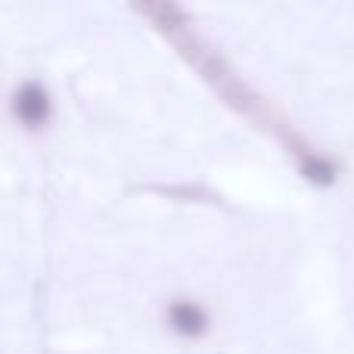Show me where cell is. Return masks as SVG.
Returning <instances> with one entry per match:
<instances>
[{
    "label": "cell",
    "instance_id": "2",
    "mask_svg": "<svg viewBox=\"0 0 354 354\" xmlns=\"http://www.w3.org/2000/svg\"><path fill=\"white\" fill-rule=\"evenodd\" d=\"M168 320H171V326L177 333H183V336H199L208 324L202 308L193 305V301H174V305L168 308Z\"/></svg>",
    "mask_w": 354,
    "mask_h": 354
},
{
    "label": "cell",
    "instance_id": "1",
    "mask_svg": "<svg viewBox=\"0 0 354 354\" xmlns=\"http://www.w3.org/2000/svg\"><path fill=\"white\" fill-rule=\"evenodd\" d=\"M12 112H16V118L22 124H28V128L44 124L47 122V115H50L47 91H44L41 84H25L22 91L16 93V100H12Z\"/></svg>",
    "mask_w": 354,
    "mask_h": 354
}]
</instances>
